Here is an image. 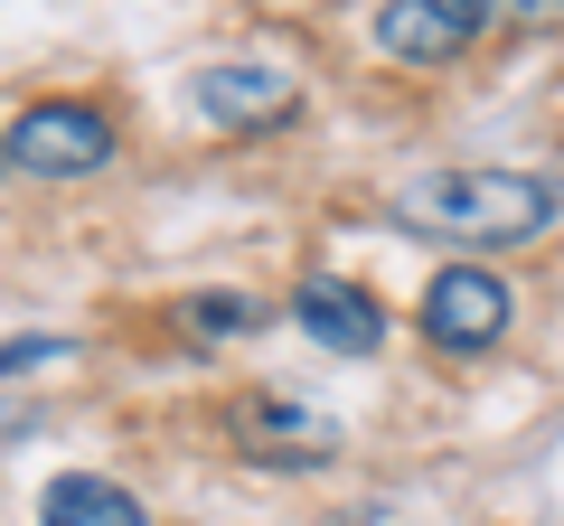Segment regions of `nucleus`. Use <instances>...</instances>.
<instances>
[{"instance_id": "obj_1", "label": "nucleus", "mask_w": 564, "mask_h": 526, "mask_svg": "<svg viewBox=\"0 0 564 526\" xmlns=\"http://www.w3.org/2000/svg\"><path fill=\"white\" fill-rule=\"evenodd\" d=\"M395 217L433 244H470V254H518L555 226V188L536 169H433L395 198Z\"/></svg>"}, {"instance_id": "obj_2", "label": "nucleus", "mask_w": 564, "mask_h": 526, "mask_svg": "<svg viewBox=\"0 0 564 526\" xmlns=\"http://www.w3.org/2000/svg\"><path fill=\"white\" fill-rule=\"evenodd\" d=\"M0 151H10V169H29V179H95L122 151V132H113L104 103H29V113L0 132Z\"/></svg>"}, {"instance_id": "obj_3", "label": "nucleus", "mask_w": 564, "mask_h": 526, "mask_svg": "<svg viewBox=\"0 0 564 526\" xmlns=\"http://www.w3.org/2000/svg\"><path fill=\"white\" fill-rule=\"evenodd\" d=\"M423 339L443 348V358H480V348L508 339V320H518V292L489 273V263H443L433 283H423Z\"/></svg>"}, {"instance_id": "obj_4", "label": "nucleus", "mask_w": 564, "mask_h": 526, "mask_svg": "<svg viewBox=\"0 0 564 526\" xmlns=\"http://www.w3.org/2000/svg\"><path fill=\"white\" fill-rule=\"evenodd\" d=\"M236 442L254 470H321L329 451H339V424L311 405H292V395H245L236 405Z\"/></svg>"}, {"instance_id": "obj_5", "label": "nucleus", "mask_w": 564, "mask_h": 526, "mask_svg": "<svg viewBox=\"0 0 564 526\" xmlns=\"http://www.w3.org/2000/svg\"><path fill=\"white\" fill-rule=\"evenodd\" d=\"M489 20H499L489 0H386L377 10V47L404 57V66H452Z\"/></svg>"}, {"instance_id": "obj_6", "label": "nucleus", "mask_w": 564, "mask_h": 526, "mask_svg": "<svg viewBox=\"0 0 564 526\" xmlns=\"http://www.w3.org/2000/svg\"><path fill=\"white\" fill-rule=\"evenodd\" d=\"M292 320H302V339L329 348V358H377L386 348V310L367 302L358 283H339V273H311V283L292 292Z\"/></svg>"}, {"instance_id": "obj_7", "label": "nucleus", "mask_w": 564, "mask_h": 526, "mask_svg": "<svg viewBox=\"0 0 564 526\" xmlns=\"http://www.w3.org/2000/svg\"><path fill=\"white\" fill-rule=\"evenodd\" d=\"M198 113L217 122V132H254V122H282V113H292V76H282V66H254V57L207 66V76H198Z\"/></svg>"}, {"instance_id": "obj_8", "label": "nucleus", "mask_w": 564, "mask_h": 526, "mask_svg": "<svg viewBox=\"0 0 564 526\" xmlns=\"http://www.w3.org/2000/svg\"><path fill=\"white\" fill-rule=\"evenodd\" d=\"M39 526H151V507L132 489H113L104 470H57L39 489Z\"/></svg>"}, {"instance_id": "obj_9", "label": "nucleus", "mask_w": 564, "mask_h": 526, "mask_svg": "<svg viewBox=\"0 0 564 526\" xmlns=\"http://www.w3.org/2000/svg\"><path fill=\"white\" fill-rule=\"evenodd\" d=\"M188 339H245V329L263 320V302H245V292H188Z\"/></svg>"}, {"instance_id": "obj_10", "label": "nucleus", "mask_w": 564, "mask_h": 526, "mask_svg": "<svg viewBox=\"0 0 564 526\" xmlns=\"http://www.w3.org/2000/svg\"><path fill=\"white\" fill-rule=\"evenodd\" d=\"M66 339H47V329H29V339H0V376H29V366H57Z\"/></svg>"}, {"instance_id": "obj_11", "label": "nucleus", "mask_w": 564, "mask_h": 526, "mask_svg": "<svg viewBox=\"0 0 564 526\" xmlns=\"http://www.w3.org/2000/svg\"><path fill=\"white\" fill-rule=\"evenodd\" d=\"M489 10H508V20H564V0H489Z\"/></svg>"}, {"instance_id": "obj_12", "label": "nucleus", "mask_w": 564, "mask_h": 526, "mask_svg": "<svg viewBox=\"0 0 564 526\" xmlns=\"http://www.w3.org/2000/svg\"><path fill=\"white\" fill-rule=\"evenodd\" d=\"M0 169H10V151H0Z\"/></svg>"}]
</instances>
